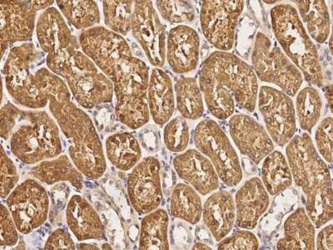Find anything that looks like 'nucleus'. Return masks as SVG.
<instances>
[{
  "instance_id": "nucleus-1",
  "label": "nucleus",
  "mask_w": 333,
  "mask_h": 250,
  "mask_svg": "<svg viewBox=\"0 0 333 250\" xmlns=\"http://www.w3.org/2000/svg\"><path fill=\"white\" fill-rule=\"evenodd\" d=\"M88 55L114 84L119 120L137 129L149 120L148 101L149 73L145 62L133 55L127 41L107 31L91 46Z\"/></svg>"
},
{
  "instance_id": "nucleus-2",
  "label": "nucleus",
  "mask_w": 333,
  "mask_h": 250,
  "mask_svg": "<svg viewBox=\"0 0 333 250\" xmlns=\"http://www.w3.org/2000/svg\"><path fill=\"white\" fill-rule=\"evenodd\" d=\"M288 165L296 184L306 195V213L316 226L332 218V189L326 163L306 133L296 135L286 148Z\"/></svg>"
},
{
  "instance_id": "nucleus-3",
  "label": "nucleus",
  "mask_w": 333,
  "mask_h": 250,
  "mask_svg": "<svg viewBox=\"0 0 333 250\" xmlns=\"http://www.w3.org/2000/svg\"><path fill=\"white\" fill-rule=\"evenodd\" d=\"M1 136L10 137L12 153L26 164L56 157L62 146L58 125L45 112H1Z\"/></svg>"
},
{
  "instance_id": "nucleus-4",
  "label": "nucleus",
  "mask_w": 333,
  "mask_h": 250,
  "mask_svg": "<svg viewBox=\"0 0 333 250\" xmlns=\"http://www.w3.org/2000/svg\"><path fill=\"white\" fill-rule=\"evenodd\" d=\"M199 82L234 99L247 111L255 109L258 91L256 74L249 65L232 53H212L203 63Z\"/></svg>"
},
{
  "instance_id": "nucleus-5",
  "label": "nucleus",
  "mask_w": 333,
  "mask_h": 250,
  "mask_svg": "<svg viewBox=\"0 0 333 250\" xmlns=\"http://www.w3.org/2000/svg\"><path fill=\"white\" fill-rule=\"evenodd\" d=\"M270 15L275 36L283 50L307 81L320 86L323 76L317 51L296 10L289 5H279L271 10Z\"/></svg>"
},
{
  "instance_id": "nucleus-6",
  "label": "nucleus",
  "mask_w": 333,
  "mask_h": 250,
  "mask_svg": "<svg viewBox=\"0 0 333 250\" xmlns=\"http://www.w3.org/2000/svg\"><path fill=\"white\" fill-rule=\"evenodd\" d=\"M64 89V86L57 82L46 89L51 96L52 112L70 143L68 152L71 159L79 161L89 159L102 149L101 141L90 118L70 102L68 92L63 100Z\"/></svg>"
},
{
  "instance_id": "nucleus-7",
  "label": "nucleus",
  "mask_w": 333,
  "mask_h": 250,
  "mask_svg": "<svg viewBox=\"0 0 333 250\" xmlns=\"http://www.w3.org/2000/svg\"><path fill=\"white\" fill-rule=\"evenodd\" d=\"M194 141L198 151L208 157L220 179L228 186L237 185L242 178L239 160L228 138L212 119H204L196 126Z\"/></svg>"
},
{
  "instance_id": "nucleus-8",
  "label": "nucleus",
  "mask_w": 333,
  "mask_h": 250,
  "mask_svg": "<svg viewBox=\"0 0 333 250\" xmlns=\"http://www.w3.org/2000/svg\"><path fill=\"white\" fill-rule=\"evenodd\" d=\"M253 68L262 81L274 83L293 96L303 81L301 72L284 55L276 42L273 44L264 34H257L252 55Z\"/></svg>"
},
{
  "instance_id": "nucleus-9",
  "label": "nucleus",
  "mask_w": 333,
  "mask_h": 250,
  "mask_svg": "<svg viewBox=\"0 0 333 250\" xmlns=\"http://www.w3.org/2000/svg\"><path fill=\"white\" fill-rule=\"evenodd\" d=\"M243 1H202L200 22L203 35L216 48L226 51L233 45Z\"/></svg>"
},
{
  "instance_id": "nucleus-10",
  "label": "nucleus",
  "mask_w": 333,
  "mask_h": 250,
  "mask_svg": "<svg viewBox=\"0 0 333 250\" xmlns=\"http://www.w3.org/2000/svg\"><path fill=\"white\" fill-rule=\"evenodd\" d=\"M7 203L17 229L22 234H29L47 218V193L33 179H27L17 185L8 197Z\"/></svg>"
},
{
  "instance_id": "nucleus-11",
  "label": "nucleus",
  "mask_w": 333,
  "mask_h": 250,
  "mask_svg": "<svg viewBox=\"0 0 333 250\" xmlns=\"http://www.w3.org/2000/svg\"><path fill=\"white\" fill-rule=\"evenodd\" d=\"M130 30L149 61L161 67L165 57V27L151 1H134Z\"/></svg>"
},
{
  "instance_id": "nucleus-12",
  "label": "nucleus",
  "mask_w": 333,
  "mask_h": 250,
  "mask_svg": "<svg viewBox=\"0 0 333 250\" xmlns=\"http://www.w3.org/2000/svg\"><path fill=\"white\" fill-rule=\"evenodd\" d=\"M259 108L268 133L278 145L283 146L296 131L293 102L284 93L268 86H262L259 93Z\"/></svg>"
},
{
  "instance_id": "nucleus-13",
  "label": "nucleus",
  "mask_w": 333,
  "mask_h": 250,
  "mask_svg": "<svg viewBox=\"0 0 333 250\" xmlns=\"http://www.w3.org/2000/svg\"><path fill=\"white\" fill-rule=\"evenodd\" d=\"M75 59L66 74L77 101L88 109L110 102L113 92L110 80L80 53L76 54Z\"/></svg>"
},
{
  "instance_id": "nucleus-14",
  "label": "nucleus",
  "mask_w": 333,
  "mask_h": 250,
  "mask_svg": "<svg viewBox=\"0 0 333 250\" xmlns=\"http://www.w3.org/2000/svg\"><path fill=\"white\" fill-rule=\"evenodd\" d=\"M160 163L154 157L142 159L133 168L127 181L131 203L139 214H149L159 206L162 199Z\"/></svg>"
},
{
  "instance_id": "nucleus-15",
  "label": "nucleus",
  "mask_w": 333,
  "mask_h": 250,
  "mask_svg": "<svg viewBox=\"0 0 333 250\" xmlns=\"http://www.w3.org/2000/svg\"><path fill=\"white\" fill-rule=\"evenodd\" d=\"M230 135L240 152L258 164L272 152V140L264 128L244 114L232 116L228 122Z\"/></svg>"
},
{
  "instance_id": "nucleus-16",
  "label": "nucleus",
  "mask_w": 333,
  "mask_h": 250,
  "mask_svg": "<svg viewBox=\"0 0 333 250\" xmlns=\"http://www.w3.org/2000/svg\"><path fill=\"white\" fill-rule=\"evenodd\" d=\"M173 164L178 176L200 194L206 195L218 187V176L214 166L199 151H186L176 156Z\"/></svg>"
},
{
  "instance_id": "nucleus-17",
  "label": "nucleus",
  "mask_w": 333,
  "mask_h": 250,
  "mask_svg": "<svg viewBox=\"0 0 333 250\" xmlns=\"http://www.w3.org/2000/svg\"><path fill=\"white\" fill-rule=\"evenodd\" d=\"M200 41L192 28L179 25L172 28L167 38V58L171 69L185 73L195 69L199 60Z\"/></svg>"
},
{
  "instance_id": "nucleus-18",
  "label": "nucleus",
  "mask_w": 333,
  "mask_h": 250,
  "mask_svg": "<svg viewBox=\"0 0 333 250\" xmlns=\"http://www.w3.org/2000/svg\"><path fill=\"white\" fill-rule=\"evenodd\" d=\"M268 204V193L261 180L254 177L246 181L235 195L237 225L244 229L254 228Z\"/></svg>"
},
{
  "instance_id": "nucleus-19",
  "label": "nucleus",
  "mask_w": 333,
  "mask_h": 250,
  "mask_svg": "<svg viewBox=\"0 0 333 250\" xmlns=\"http://www.w3.org/2000/svg\"><path fill=\"white\" fill-rule=\"evenodd\" d=\"M68 226L79 241L100 240L105 230L97 213L84 197L75 195L69 201L66 210Z\"/></svg>"
},
{
  "instance_id": "nucleus-20",
  "label": "nucleus",
  "mask_w": 333,
  "mask_h": 250,
  "mask_svg": "<svg viewBox=\"0 0 333 250\" xmlns=\"http://www.w3.org/2000/svg\"><path fill=\"white\" fill-rule=\"evenodd\" d=\"M204 223L217 241L232 229L235 206L232 195L226 191L216 192L205 201L202 207Z\"/></svg>"
},
{
  "instance_id": "nucleus-21",
  "label": "nucleus",
  "mask_w": 333,
  "mask_h": 250,
  "mask_svg": "<svg viewBox=\"0 0 333 250\" xmlns=\"http://www.w3.org/2000/svg\"><path fill=\"white\" fill-rule=\"evenodd\" d=\"M149 112L154 121L163 125L170 120L174 111L175 100L169 75L158 68H154L148 88Z\"/></svg>"
},
{
  "instance_id": "nucleus-22",
  "label": "nucleus",
  "mask_w": 333,
  "mask_h": 250,
  "mask_svg": "<svg viewBox=\"0 0 333 250\" xmlns=\"http://www.w3.org/2000/svg\"><path fill=\"white\" fill-rule=\"evenodd\" d=\"M284 236L280 239L278 249H314L315 229L306 212L300 207L286 220Z\"/></svg>"
},
{
  "instance_id": "nucleus-23",
  "label": "nucleus",
  "mask_w": 333,
  "mask_h": 250,
  "mask_svg": "<svg viewBox=\"0 0 333 250\" xmlns=\"http://www.w3.org/2000/svg\"><path fill=\"white\" fill-rule=\"evenodd\" d=\"M29 174L47 184L68 181L78 190L83 187L82 173L66 155L50 160H43L33 167Z\"/></svg>"
},
{
  "instance_id": "nucleus-24",
  "label": "nucleus",
  "mask_w": 333,
  "mask_h": 250,
  "mask_svg": "<svg viewBox=\"0 0 333 250\" xmlns=\"http://www.w3.org/2000/svg\"><path fill=\"white\" fill-rule=\"evenodd\" d=\"M106 150L111 163L124 171L134 168L141 156L137 140L128 132H118L110 135L106 141Z\"/></svg>"
},
{
  "instance_id": "nucleus-25",
  "label": "nucleus",
  "mask_w": 333,
  "mask_h": 250,
  "mask_svg": "<svg viewBox=\"0 0 333 250\" xmlns=\"http://www.w3.org/2000/svg\"><path fill=\"white\" fill-rule=\"evenodd\" d=\"M168 225V215L162 209L155 210L145 216L141 223L139 249H169Z\"/></svg>"
},
{
  "instance_id": "nucleus-26",
  "label": "nucleus",
  "mask_w": 333,
  "mask_h": 250,
  "mask_svg": "<svg viewBox=\"0 0 333 250\" xmlns=\"http://www.w3.org/2000/svg\"><path fill=\"white\" fill-rule=\"evenodd\" d=\"M170 210L174 217L195 224L200 221L202 215L201 198L192 186L178 183L172 192Z\"/></svg>"
},
{
  "instance_id": "nucleus-27",
  "label": "nucleus",
  "mask_w": 333,
  "mask_h": 250,
  "mask_svg": "<svg viewBox=\"0 0 333 250\" xmlns=\"http://www.w3.org/2000/svg\"><path fill=\"white\" fill-rule=\"evenodd\" d=\"M261 176L263 184L271 195L281 192L292 183L288 164L284 156L277 151L266 156L262 165Z\"/></svg>"
},
{
  "instance_id": "nucleus-28",
  "label": "nucleus",
  "mask_w": 333,
  "mask_h": 250,
  "mask_svg": "<svg viewBox=\"0 0 333 250\" xmlns=\"http://www.w3.org/2000/svg\"><path fill=\"white\" fill-rule=\"evenodd\" d=\"M177 108L183 118L197 119L203 114L204 107L201 91L192 77L178 78L175 85Z\"/></svg>"
},
{
  "instance_id": "nucleus-29",
  "label": "nucleus",
  "mask_w": 333,
  "mask_h": 250,
  "mask_svg": "<svg viewBox=\"0 0 333 250\" xmlns=\"http://www.w3.org/2000/svg\"><path fill=\"white\" fill-rule=\"evenodd\" d=\"M300 15L311 36L319 43L325 41L329 32L327 8L323 1H296Z\"/></svg>"
},
{
  "instance_id": "nucleus-30",
  "label": "nucleus",
  "mask_w": 333,
  "mask_h": 250,
  "mask_svg": "<svg viewBox=\"0 0 333 250\" xmlns=\"http://www.w3.org/2000/svg\"><path fill=\"white\" fill-rule=\"evenodd\" d=\"M296 105L301 128L304 130H310L321 115L322 101L319 92L311 87L304 88L298 94Z\"/></svg>"
},
{
  "instance_id": "nucleus-31",
  "label": "nucleus",
  "mask_w": 333,
  "mask_h": 250,
  "mask_svg": "<svg viewBox=\"0 0 333 250\" xmlns=\"http://www.w3.org/2000/svg\"><path fill=\"white\" fill-rule=\"evenodd\" d=\"M134 1H107L105 5L107 23L114 30L126 35L130 30Z\"/></svg>"
},
{
  "instance_id": "nucleus-32",
  "label": "nucleus",
  "mask_w": 333,
  "mask_h": 250,
  "mask_svg": "<svg viewBox=\"0 0 333 250\" xmlns=\"http://www.w3.org/2000/svg\"><path fill=\"white\" fill-rule=\"evenodd\" d=\"M190 139L189 129L184 118L178 116L170 120L163 130L166 147L173 152H180L187 147Z\"/></svg>"
},
{
  "instance_id": "nucleus-33",
  "label": "nucleus",
  "mask_w": 333,
  "mask_h": 250,
  "mask_svg": "<svg viewBox=\"0 0 333 250\" xmlns=\"http://www.w3.org/2000/svg\"><path fill=\"white\" fill-rule=\"evenodd\" d=\"M156 6L161 16L171 23H188L194 18L192 5L184 1H157Z\"/></svg>"
},
{
  "instance_id": "nucleus-34",
  "label": "nucleus",
  "mask_w": 333,
  "mask_h": 250,
  "mask_svg": "<svg viewBox=\"0 0 333 250\" xmlns=\"http://www.w3.org/2000/svg\"><path fill=\"white\" fill-rule=\"evenodd\" d=\"M258 241L254 234L248 231H238L221 240L218 246L220 250H255Z\"/></svg>"
},
{
  "instance_id": "nucleus-35",
  "label": "nucleus",
  "mask_w": 333,
  "mask_h": 250,
  "mask_svg": "<svg viewBox=\"0 0 333 250\" xmlns=\"http://www.w3.org/2000/svg\"><path fill=\"white\" fill-rule=\"evenodd\" d=\"M19 175L13 161L1 145V197L5 198L14 189Z\"/></svg>"
},
{
  "instance_id": "nucleus-36",
  "label": "nucleus",
  "mask_w": 333,
  "mask_h": 250,
  "mask_svg": "<svg viewBox=\"0 0 333 250\" xmlns=\"http://www.w3.org/2000/svg\"><path fill=\"white\" fill-rule=\"evenodd\" d=\"M332 118L323 120L317 129L315 140L318 149L328 162H332Z\"/></svg>"
},
{
  "instance_id": "nucleus-37",
  "label": "nucleus",
  "mask_w": 333,
  "mask_h": 250,
  "mask_svg": "<svg viewBox=\"0 0 333 250\" xmlns=\"http://www.w3.org/2000/svg\"><path fill=\"white\" fill-rule=\"evenodd\" d=\"M16 225L6 207L1 204V245L13 246L18 240Z\"/></svg>"
},
{
  "instance_id": "nucleus-38",
  "label": "nucleus",
  "mask_w": 333,
  "mask_h": 250,
  "mask_svg": "<svg viewBox=\"0 0 333 250\" xmlns=\"http://www.w3.org/2000/svg\"><path fill=\"white\" fill-rule=\"evenodd\" d=\"M45 249H74V242L65 230L58 228L48 237Z\"/></svg>"
},
{
  "instance_id": "nucleus-39",
  "label": "nucleus",
  "mask_w": 333,
  "mask_h": 250,
  "mask_svg": "<svg viewBox=\"0 0 333 250\" xmlns=\"http://www.w3.org/2000/svg\"><path fill=\"white\" fill-rule=\"evenodd\" d=\"M332 225L325 227L320 232L317 238L316 245L318 249L332 250L333 245Z\"/></svg>"
},
{
  "instance_id": "nucleus-40",
  "label": "nucleus",
  "mask_w": 333,
  "mask_h": 250,
  "mask_svg": "<svg viewBox=\"0 0 333 250\" xmlns=\"http://www.w3.org/2000/svg\"><path fill=\"white\" fill-rule=\"evenodd\" d=\"M326 97L327 98L328 103L330 106V109L332 110V88L330 86L327 88L326 92Z\"/></svg>"
},
{
  "instance_id": "nucleus-41",
  "label": "nucleus",
  "mask_w": 333,
  "mask_h": 250,
  "mask_svg": "<svg viewBox=\"0 0 333 250\" xmlns=\"http://www.w3.org/2000/svg\"><path fill=\"white\" fill-rule=\"evenodd\" d=\"M193 249H211L212 248L206 244L202 242L195 243L192 247Z\"/></svg>"
},
{
  "instance_id": "nucleus-42",
  "label": "nucleus",
  "mask_w": 333,
  "mask_h": 250,
  "mask_svg": "<svg viewBox=\"0 0 333 250\" xmlns=\"http://www.w3.org/2000/svg\"><path fill=\"white\" fill-rule=\"evenodd\" d=\"M79 249H98V247L96 246L81 243L79 244Z\"/></svg>"
},
{
  "instance_id": "nucleus-43",
  "label": "nucleus",
  "mask_w": 333,
  "mask_h": 250,
  "mask_svg": "<svg viewBox=\"0 0 333 250\" xmlns=\"http://www.w3.org/2000/svg\"><path fill=\"white\" fill-rule=\"evenodd\" d=\"M106 245H107V243L104 244L102 245V248H103V249H111V247L110 246V245H109L108 244H107V246H106Z\"/></svg>"
}]
</instances>
